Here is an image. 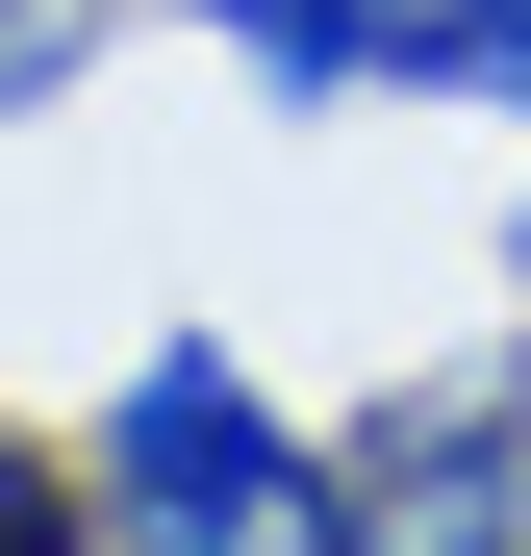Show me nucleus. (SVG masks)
I'll list each match as a JSON object with an SVG mask.
<instances>
[{
	"label": "nucleus",
	"instance_id": "1",
	"mask_svg": "<svg viewBox=\"0 0 531 556\" xmlns=\"http://www.w3.org/2000/svg\"><path fill=\"white\" fill-rule=\"evenodd\" d=\"M76 481H102L127 556H304L329 531V430L253 380L228 329H152L127 380H102V430H76Z\"/></svg>",
	"mask_w": 531,
	"mask_h": 556
},
{
	"label": "nucleus",
	"instance_id": "2",
	"mask_svg": "<svg viewBox=\"0 0 531 556\" xmlns=\"http://www.w3.org/2000/svg\"><path fill=\"white\" fill-rule=\"evenodd\" d=\"M329 481L380 556H531V354H481V380H380L329 430Z\"/></svg>",
	"mask_w": 531,
	"mask_h": 556
},
{
	"label": "nucleus",
	"instance_id": "3",
	"mask_svg": "<svg viewBox=\"0 0 531 556\" xmlns=\"http://www.w3.org/2000/svg\"><path fill=\"white\" fill-rule=\"evenodd\" d=\"M152 26H203V51H253V102H279V127H329V102H380V0H152Z\"/></svg>",
	"mask_w": 531,
	"mask_h": 556
},
{
	"label": "nucleus",
	"instance_id": "4",
	"mask_svg": "<svg viewBox=\"0 0 531 556\" xmlns=\"http://www.w3.org/2000/svg\"><path fill=\"white\" fill-rule=\"evenodd\" d=\"M380 102H481V127H531V0H380Z\"/></svg>",
	"mask_w": 531,
	"mask_h": 556
},
{
	"label": "nucleus",
	"instance_id": "5",
	"mask_svg": "<svg viewBox=\"0 0 531 556\" xmlns=\"http://www.w3.org/2000/svg\"><path fill=\"white\" fill-rule=\"evenodd\" d=\"M0 556H127L102 481H76V430H26V405H0Z\"/></svg>",
	"mask_w": 531,
	"mask_h": 556
},
{
	"label": "nucleus",
	"instance_id": "6",
	"mask_svg": "<svg viewBox=\"0 0 531 556\" xmlns=\"http://www.w3.org/2000/svg\"><path fill=\"white\" fill-rule=\"evenodd\" d=\"M102 26H127V0H0V127H51L76 76H102Z\"/></svg>",
	"mask_w": 531,
	"mask_h": 556
},
{
	"label": "nucleus",
	"instance_id": "7",
	"mask_svg": "<svg viewBox=\"0 0 531 556\" xmlns=\"http://www.w3.org/2000/svg\"><path fill=\"white\" fill-rule=\"evenodd\" d=\"M506 304H531V203H506Z\"/></svg>",
	"mask_w": 531,
	"mask_h": 556
}]
</instances>
